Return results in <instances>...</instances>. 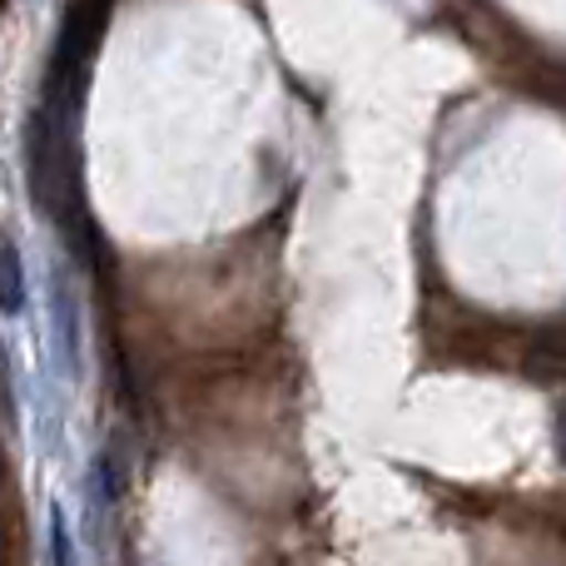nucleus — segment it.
Returning <instances> with one entry per match:
<instances>
[{"instance_id": "obj_1", "label": "nucleus", "mask_w": 566, "mask_h": 566, "mask_svg": "<svg viewBox=\"0 0 566 566\" xmlns=\"http://www.w3.org/2000/svg\"><path fill=\"white\" fill-rule=\"evenodd\" d=\"M0 6H6V0H0Z\"/></svg>"}]
</instances>
